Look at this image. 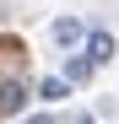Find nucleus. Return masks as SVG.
<instances>
[{"label":"nucleus","instance_id":"4","mask_svg":"<svg viewBox=\"0 0 119 124\" xmlns=\"http://www.w3.org/2000/svg\"><path fill=\"white\" fill-rule=\"evenodd\" d=\"M92 70H97V65H92L87 54H76V59H65V81H70V86H81V81H92Z\"/></svg>","mask_w":119,"mask_h":124},{"label":"nucleus","instance_id":"1","mask_svg":"<svg viewBox=\"0 0 119 124\" xmlns=\"http://www.w3.org/2000/svg\"><path fill=\"white\" fill-rule=\"evenodd\" d=\"M81 54L92 59V65H108V59L119 54V43H114V32H87V43H81Z\"/></svg>","mask_w":119,"mask_h":124},{"label":"nucleus","instance_id":"6","mask_svg":"<svg viewBox=\"0 0 119 124\" xmlns=\"http://www.w3.org/2000/svg\"><path fill=\"white\" fill-rule=\"evenodd\" d=\"M27 124H54V119H49V113H33V119H27Z\"/></svg>","mask_w":119,"mask_h":124},{"label":"nucleus","instance_id":"2","mask_svg":"<svg viewBox=\"0 0 119 124\" xmlns=\"http://www.w3.org/2000/svg\"><path fill=\"white\" fill-rule=\"evenodd\" d=\"M22 108H27V86L22 81H0V119H11Z\"/></svg>","mask_w":119,"mask_h":124},{"label":"nucleus","instance_id":"5","mask_svg":"<svg viewBox=\"0 0 119 124\" xmlns=\"http://www.w3.org/2000/svg\"><path fill=\"white\" fill-rule=\"evenodd\" d=\"M38 97H43V102H60V97H70V81H65V76H49V81H38Z\"/></svg>","mask_w":119,"mask_h":124},{"label":"nucleus","instance_id":"3","mask_svg":"<svg viewBox=\"0 0 119 124\" xmlns=\"http://www.w3.org/2000/svg\"><path fill=\"white\" fill-rule=\"evenodd\" d=\"M54 38H60V43L70 49V43H87V27L76 22V16H60V22H54Z\"/></svg>","mask_w":119,"mask_h":124}]
</instances>
